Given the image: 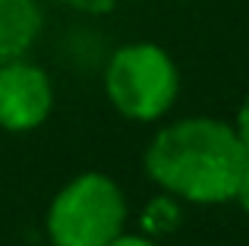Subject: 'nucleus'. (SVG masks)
Returning <instances> with one entry per match:
<instances>
[{
  "label": "nucleus",
  "mask_w": 249,
  "mask_h": 246,
  "mask_svg": "<svg viewBox=\"0 0 249 246\" xmlns=\"http://www.w3.org/2000/svg\"><path fill=\"white\" fill-rule=\"evenodd\" d=\"M246 164L249 155L237 129L212 117L180 120L161 129L145 155L155 183L180 199L205 205L237 196Z\"/></svg>",
  "instance_id": "nucleus-1"
},
{
  "label": "nucleus",
  "mask_w": 249,
  "mask_h": 246,
  "mask_svg": "<svg viewBox=\"0 0 249 246\" xmlns=\"http://www.w3.org/2000/svg\"><path fill=\"white\" fill-rule=\"evenodd\" d=\"M126 199L104 174H82L67 183L48 211L54 246H107L123 234Z\"/></svg>",
  "instance_id": "nucleus-2"
},
{
  "label": "nucleus",
  "mask_w": 249,
  "mask_h": 246,
  "mask_svg": "<svg viewBox=\"0 0 249 246\" xmlns=\"http://www.w3.org/2000/svg\"><path fill=\"white\" fill-rule=\"evenodd\" d=\"M107 98L129 120H158L177 101L180 76L158 44H126L107 63Z\"/></svg>",
  "instance_id": "nucleus-3"
},
{
  "label": "nucleus",
  "mask_w": 249,
  "mask_h": 246,
  "mask_svg": "<svg viewBox=\"0 0 249 246\" xmlns=\"http://www.w3.org/2000/svg\"><path fill=\"white\" fill-rule=\"evenodd\" d=\"M54 92L44 70L25 63L22 57L0 63V126L13 133L35 129L48 120Z\"/></svg>",
  "instance_id": "nucleus-4"
},
{
  "label": "nucleus",
  "mask_w": 249,
  "mask_h": 246,
  "mask_svg": "<svg viewBox=\"0 0 249 246\" xmlns=\"http://www.w3.org/2000/svg\"><path fill=\"white\" fill-rule=\"evenodd\" d=\"M41 32L38 0H0V63L25 57Z\"/></svg>",
  "instance_id": "nucleus-5"
},
{
  "label": "nucleus",
  "mask_w": 249,
  "mask_h": 246,
  "mask_svg": "<svg viewBox=\"0 0 249 246\" xmlns=\"http://www.w3.org/2000/svg\"><path fill=\"white\" fill-rule=\"evenodd\" d=\"M177 224H180V209H177L167 196L155 199V202L148 205L145 218H142V228L152 230V234H167V230H174Z\"/></svg>",
  "instance_id": "nucleus-6"
},
{
  "label": "nucleus",
  "mask_w": 249,
  "mask_h": 246,
  "mask_svg": "<svg viewBox=\"0 0 249 246\" xmlns=\"http://www.w3.org/2000/svg\"><path fill=\"white\" fill-rule=\"evenodd\" d=\"M237 136H240V142H243V148L249 155V95H246L243 107H240V114H237Z\"/></svg>",
  "instance_id": "nucleus-7"
},
{
  "label": "nucleus",
  "mask_w": 249,
  "mask_h": 246,
  "mask_svg": "<svg viewBox=\"0 0 249 246\" xmlns=\"http://www.w3.org/2000/svg\"><path fill=\"white\" fill-rule=\"evenodd\" d=\"M63 3H73V6H79V10H85V13H107V10H114V0H63Z\"/></svg>",
  "instance_id": "nucleus-8"
},
{
  "label": "nucleus",
  "mask_w": 249,
  "mask_h": 246,
  "mask_svg": "<svg viewBox=\"0 0 249 246\" xmlns=\"http://www.w3.org/2000/svg\"><path fill=\"white\" fill-rule=\"evenodd\" d=\"M237 199L240 205L246 209V215H249V164H246V171H243V177H240V183H237Z\"/></svg>",
  "instance_id": "nucleus-9"
},
{
  "label": "nucleus",
  "mask_w": 249,
  "mask_h": 246,
  "mask_svg": "<svg viewBox=\"0 0 249 246\" xmlns=\"http://www.w3.org/2000/svg\"><path fill=\"white\" fill-rule=\"evenodd\" d=\"M107 246H155L152 240H145V237H133V234H120L117 240H110Z\"/></svg>",
  "instance_id": "nucleus-10"
}]
</instances>
